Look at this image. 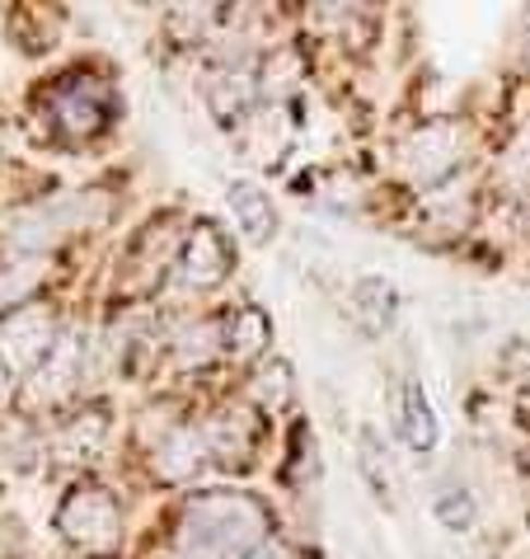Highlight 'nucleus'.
<instances>
[{
    "label": "nucleus",
    "instance_id": "obj_1",
    "mask_svg": "<svg viewBox=\"0 0 530 559\" xmlns=\"http://www.w3.org/2000/svg\"><path fill=\"white\" fill-rule=\"evenodd\" d=\"M268 508L254 493H197L183 503L179 546L193 559H244L268 540Z\"/></svg>",
    "mask_w": 530,
    "mask_h": 559
},
{
    "label": "nucleus",
    "instance_id": "obj_2",
    "mask_svg": "<svg viewBox=\"0 0 530 559\" xmlns=\"http://www.w3.org/2000/svg\"><path fill=\"white\" fill-rule=\"evenodd\" d=\"M57 532L67 536L71 546H81L85 555H113L122 546V508L113 493L81 485L57 508Z\"/></svg>",
    "mask_w": 530,
    "mask_h": 559
},
{
    "label": "nucleus",
    "instance_id": "obj_3",
    "mask_svg": "<svg viewBox=\"0 0 530 559\" xmlns=\"http://www.w3.org/2000/svg\"><path fill=\"white\" fill-rule=\"evenodd\" d=\"M113 104H118L113 85L99 81V75H67L48 95V118L67 136H99L108 118H113Z\"/></svg>",
    "mask_w": 530,
    "mask_h": 559
},
{
    "label": "nucleus",
    "instance_id": "obj_4",
    "mask_svg": "<svg viewBox=\"0 0 530 559\" xmlns=\"http://www.w3.org/2000/svg\"><path fill=\"white\" fill-rule=\"evenodd\" d=\"M230 273V240L221 226L212 222H197L183 240V250L174 259V283L179 287H193V292H207L216 287L221 277Z\"/></svg>",
    "mask_w": 530,
    "mask_h": 559
},
{
    "label": "nucleus",
    "instance_id": "obj_5",
    "mask_svg": "<svg viewBox=\"0 0 530 559\" xmlns=\"http://www.w3.org/2000/svg\"><path fill=\"white\" fill-rule=\"evenodd\" d=\"M0 338H5V357L14 367H38L57 353V320L48 306L28 301L20 310H10L5 324H0Z\"/></svg>",
    "mask_w": 530,
    "mask_h": 559
},
{
    "label": "nucleus",
    "instance_id": "obj_6",
    "mask_svg": "<svg viewBox=\"0 0 530 559\" xmlns=\"http://www.w3.org/2000/svg\"><path fill=\"white\" fill-rule=\"evenodd\" d=\"M348 316L366 338H381L399 316V292L389 277H357L348 292Z\"/></svg>",
    "mask_w": 530,
    "mask_h": 559
},
{
    "label": "nucleus",
    "instance_id": "obj_7",
    "mask_svg": "<svg viewBox=\"0 0 530 559\" xmlns=\"http://www.w3.org/2000/svg\"><path fill=\"white\" fill-rule=\"evenodd\" d=\"M456 155H460V136L456 128H446V122H436V128H423L413 136L409 146V169L418 183H436L442 175L456 169Z\"/></svg>",
    "mask_w": 530,
    "mask_h": 559
},
{
    "label": "nucleus",
    "instance_id": "obj_8",
    "mask_svg": "<svg viewBox=\"0 0 530 559\" xmlns=\"http://www.w3.org/2000/svg\"><path fill=\"white\" fill-rule=\"evenodd\" d=\"M399 432H403V442H409L413 452H423V456L442 442L436 409H432V400H427V391L418 381H403V391H399Z\"/></svg>",
    "mask_w": 530,
    "mask_h": 559
},
{
    "label": "nucleus",
    "instance_id": "obj_9",
    "mask_svg": "<svg viewBox=\"0 0 530 559\" xmlns=\"http://www.w3.org/2000/svg\"><path fill=\"white\" fill-rule=\"evenodd\" d=\"M207 452H212V447H207V432L179 428V432H169V438L155 447V475L169 479V485H179V479L197 475V465H202V456H207Z\"/></svg>",
    "mask_w": 530,
    "mask_h": 559
},
{
    "label": "nucleus",
    "instance_id": "obj_10",
    "mask_svg": "<svg viewBox=\"0 0 530 559\" xmlns=\"http://www.w3.org/2000/svg\"><path fill=\"white\" fill-rule=\"evenodd\" d=\"M226 198H230V212H236V222H240V230L254 245H263L277 230V212H273V198L258 189L254 179H230V189H226Z\"/></svg>",
    "mask_w": 530,
    "mask_h": 559
},
{
    "label": "nucleus",
    "instance_id": "obj_11",
    "mask_svg": "<svg viewBox=\"0 0 530 559\" xmlns=\"http://www.w3.org/2000/svg\"><path fill=\"white\" fill-rule=\"evenodd\" d=\"M273 338V324H268V316H263L258 306H236L230 316L221 320V348L230 353V357H254V353H263V344Z\"/></svg>",
    "mask_w": 530,
    "mask_h": 559
},
{
    "label": "nucleus",
    "instance_id": "obj_12",
    "mask_svg": "<svg viewBox=\"0 0 530 559\" xmlns=\"http://www.w3.org/2000/svg\"><path fill=\"white\" fill-rule=\"evenodd\" d=\"M81 216H85V198H61V203L38 207V212L24 216V222H20V240L24 245H48L57 236H67V230H75Z\"/></svg>",
    "mask_w": 530,
    "mask_h": 559
},
{
    "label": "nucleus",
    "instance_id": "obj_13",
    "mask_svg": "<svg viewBox=\"0 0 530 559\" xmlns=\"http://www.w3.org/2000/svg\"><path fill=\"white\" fill-rule=\"evenodd\" d=\"M207 99H212V108H216V118L221 122L244 118L249 104H254V81H249V75H236V85H212Z\"/></svg>",
    "mask_w": 530,
    "mask_h": 559
},
{
    "label": "nucleus",
    "instance_id": "obj_14",
    "mask_svg": "<svg viewBox=\"0 0 530 559\" xmlns=\"http://www.w3.org/2000/svg\"><path fill=\"white\" fill-rule=\"evenodd\" d=\"M254 395H258L263 409H282L287 395H291V367L287 362H268L254 377Z\"/></svg>",
    "mask_w": 530,
    "mask_h": 559
},
{
    "label": "nucleus",
    "instance_id": "obj_15",
    "mask_svg": "<svg viewBox=\"0 0 530 559\" xmlns=\"http://www.w3.org/2000/svg\"><path fill=\"white\" fill-rule=\"evenodd\" d=\"M14 269V259H0V306H10V310H20L28 306V292L38 287V269L34 273H10Z\"/></svg>",
    "mask_w": 530,
    "mask_h": 559
},
{
    "label": "nucleus",
    "instance_id": "obj_16",
    "mask_svg": "<svg viewBox=\"0 0 530 559\" xmlns=\"http://www.w3.org/2000/svg\"><path fill=\"white\" fill-rule=\"evenodd\" d=\"M436 522H442L446 532H470L474 526V499L460 493V489L442 493V499H436Z\"/></svg>",
    "mask_w": 530,
    "mask_h": 559
},
{
    "label": "nucleus",
    "instance_id": "obj_17",
    "mask_svg": "<svg viewBox=\"0 0 530 559\" xmlns=\"http://www.w3.org/2000/svg\"><path fill=\"white\" fill-rule=\"evenodd\" d=\"M244 559H291V550L282 546V540H273V536H268V540H263V546H258L254 555H244Z\"/></svg>",
    "mask_w": 530,
    "mask_h": 559
},
{
    "label": "nucleus",
    "instance_id": "obj_18",
    "mask_svg": "<svg viewBox=\"0 0 530 559\" xmlns=\"http://www.w3.org/2000/svg\"><path fill=\"white\" fill-rule=\"evenodd\" d=\"M5 371H10V362H5V353H0V381H5Z\"/></svg>",
    "mask_w": 530,
    "mask_h": 559
},
{
    "label": "nucleus",
    "instance_id": "obj_19",
    "mask_svg": "<svg viewBox=\"0 0 530 559\" xmlns=\"http://www.w3.org/2000/svg\"><path fill=\"white\" fill-rule=\"evenodd\" d=\"M526 471H530V452H526Z\"/></svg>",
    "mask_w": 530,
    "mask_h": 559
},
{
    "label": "nucleus",
    "instance_id": "obj_20",
    "mask_svg": "<svg viewBox=\"0 0 530 559\" xmlns=\"http://www.w3.org/2000/svg\"><path fill=\"white\" fill-rule=\"evenodd\" d=\"M526 24H530V20H526Z\"/></svg>",
    "mask_w": 530,
    "mask_h": 559
}]
</instances>
